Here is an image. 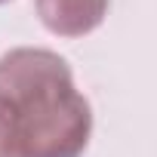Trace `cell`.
Returning <instances> with one entry per match:
<instances>
[{"label": "cell", "mask_w": 157, "mask_h": 157, "mask_svg": "<svg viewBox=\"0 0 157 157\" xmlns=\"http://www.w3.org/2000/svg\"><path fill=\"white\" fill-rule=\"evenodd\" d=\"M0 3H6V0H0Z\"/></svg>", "instance_id": "obj_3"}, {"label": "cell", "mask_w": 157, "mask_h": 157, "mask_svg": "<svg viewBox=\"0 0 157 157\" xmlns=\"http://www.w3.org/2000/svg\"><path fill=\"white\" fill-rule=\"evenodd\" d=\"M108 0H37L40 22L59 37H83L102 25Z\"/></svg>", "instance_id": "obj_2"}, {"label": "cell", "mask_w": 157, "mask_h": 157, "mask_svg": "<svg viewBox=\"0 0 157 157\" xmlns=\"http://www.w3.org/2000/svg\"><path fill=\"white\" fill-rule=\"evenodd\" d=\"M90 132V102L59 52L19 46L0 56V157H80Z\"/></svg>", "instance_id": "obj_1"}]
</instances>
